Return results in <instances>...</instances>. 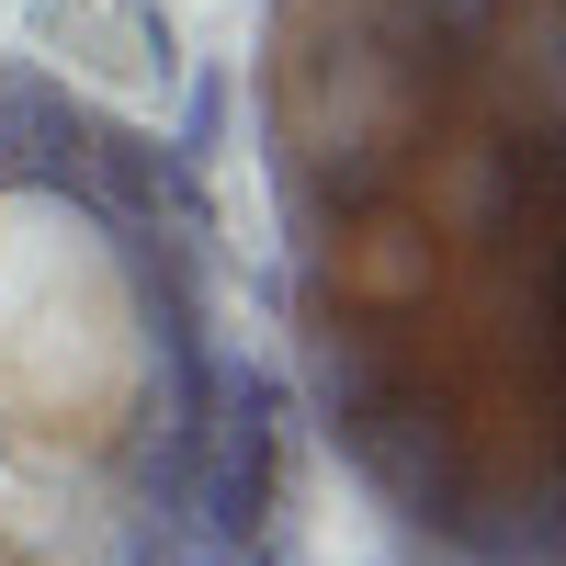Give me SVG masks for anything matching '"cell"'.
<instances>
[{
    "instance_id": "3957f363",
    "label": "cell",
    "mask_w": 566,
    "mask_h": 566,
    "mask_svg": "<svg viewBox=\"0 0 566 566\" xmlns=\"http://www.w3.org/2000/svg\"><path fill=\"white\" fill-rule=\"evenodd\" d=\"M23 45L57 57L69 80H114V91H159L193 69L170 34V0H23Z\"/></svg>"
},
{
    "instance_id": "6da1fadb",
    "label": "cell",
    "mask_w": 566,
    "mask_h": 566,
    "mask_svg": "<svg viewBox=\"0 0 566 566\" xmlns=\"http://www.w3.org/2000/svg\"><path fill=\"white\" fill-rule=\"evenodd\" d=\"M555 57L566 0H261L283 340L419 566H566Z\"/></svg>"
},
{
    "instance_id": "277c9868",
    "label": "cell",
    "mask_w": 566,
    "mask_h": 566,
    "mask_svg": "<svg viewBox=\"0 0 566 566\" xmlns=\"http://www.w3.org/2000/svg\"><path fill=\"white\" fill-rule=\"evenodd\" d=\"M170 91H181V125H159V136H170V148L193 159V170H216L227 125H239V69H227V57H205L193 80H170Z\"/></svg>"
},
{
    "instance_id": "7a4b0ae2",
    "label": "cell",
    "mask_w": 566,
    "mask_h": 566,
    "mask_svg": "<svg viewBox=\"0 0 566 566\" xmlns=\"http://www.w3.org/2000/svg\"><path fill=\"white\" fill-rule=\"evenodd\" d=\"M295 419L205 170L0 57V566H272Z\"/></svg>"
}]
</instances>
